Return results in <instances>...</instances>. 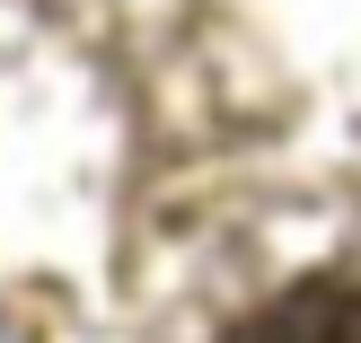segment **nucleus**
Masks as SVG:
<instances>
[{
	"instance_id": "1",
	"label": "nucleus",
	"mask_w": 361,
	"mask_h": 343,
	"mask_svg": "<svg viewBox=\"0 0 361 343\" xmlns=\"http://www.w3.org/2000/svg\"><path fill=\"white\" fill-rule=\"evenodd\" d=\"M221 343H361V282H300L238 317Z\"/></svg>"
}]
</instances>
